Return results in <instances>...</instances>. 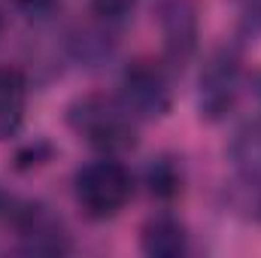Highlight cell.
Instances as JSON below:
<instances>
[{
	"instance_id": "cell-1",
	"label": "cell",
	"mask_w": 261,
	"mask_h": 258,
	"mask_svg": "<svg viewBox=\"0 0 261 258\" xmlns=\"http://www.w3.org/2000/svg\"><path fill=\"white\" fill-rule=\"evenodd\" d=\"M130 192H134V183L128 170L116 161H94L82 167L76 176V197L85 207V213L94 219L116 216L130 200Z\"/></svg>"
},
{
	"instance_id": "cell-2",
	"label": "cell",
	"mask_w": 261,
	"mask_h": 258,
	"mask_svg": "<svg viewBox=\"0 0 261 258\" xmlns=\"http://www.w3.org/2000/svg\"><path fill=\"white\" fill-rule=\"evenodd\" d=\"M234 82H237L234 58H228V55L213 58V64L200 76V110H206V116L225 113V107L231 104V94H234Z\"/></svg>"
},
{
	"instance_id": "cell-3",
	"label": "cell",
	"mask_w": 261,
	"mask_h": 258,
	"mask_svg": "<svg viewBox=\"0 0 261 258\" xmlns=\"http://www.w3.org/2000/svg\"><path fill=\"white\" fill-rule=\"evenodd\" d=\"M125 91H128V104L143 116H161L167 110V88L155 70H146V67L130 70Z\"/></svg>"
},
{
	"instance_id": "cell-4",
	"label": "cell",
	"mask_w": 261,
	"mask_h": 258,
	"mask_svg": "<svg viewBox=\"0 0 261 258\" xmlns=\"http://www.w3.org/2000/svg\"><path fill=\"white\" fill-rule=\"evenodd\" d=\"M79 128L85 131L94 143L100 146H128V125L122 119V113L116 110H107V104H100L97 110H91V100L82 104V122Z\"/></svg>"
},
{
	"instance_id": "cell-5",
	"label": "cell",
	"mask_w": 261,
	"mask_h": 258,
	"mask_svg": "<svg viewBox=\"0 0 261 258\" xmlns=\"http://www.w3.org/2000/svg\"><path fill=\"white\" fill-rule=\"evenodd\" d=\"M143 249L149 255H179L186 249V234L173 219H152L143 231Z\"/></svg>"
},
{
	"instance_id": "cell-6",
	"label": "cell",
	"mask_w": 261,
	"mask_h": 258,
	"mask_svg": "<svg viewBox=\"0 0 261 258\" xmlns=\"http://www.w3.org/2000/svg\"><path fill=\"white\" fill-rule=\"evenodd\" d=\"M21 107H24V91H21V79L9 70H0V137L18 125L21 119Z\"/></svg>"
},
{
	"instance_id": "cell-7",
	"label": "cell",
	"mask_w": 261,
	"mask_h": 258,
	"mask_svg": "<svg viewBox=\"0 0 261 258\" xmlns=\"http://www.w3.org/2000/svg\"><path fill=\"white\" fill-rule=\"evenodd\" d=\"M234 164L246 179H261V125H249L234 140Z\"/></svg>"
},
{
	"instance_id": "cell-8",
	"label": "cell",
	"mask_w": 261,
	"mask_h": 258,
	"mask_svg": "<svg viewBox=\"0 0 261 258\" xmlns=\"http://www.w3.org/2000/svg\"><path fill=\"white\" fill-rule=\"evenodd\" d=\"M134 9V0H94V12L103 18H125Z\"/></svg>"
},
{
	"instance_id": "cell-9",
	"label": "cell",
	"mask_w": 261,
	"mask_h": 258,
	"mask_svg": "<svg viewBox=\"0 0 261 258\" xmlns=\"http://www.w3.org/2000/svg\"><path fill=\"white\" fill-rule=\"evenodd\" d=\"M243 28L252 34L261 31V0H243Z\"/></svg>"
},
{
	"instance_id": "cell-10",
	"label": "cell",
	"mask_w": 261,
	"mask_h": 258,
	"mask_svg": "<svg viewBox=\"0 0 261 258\" xmlns=\"http://www.w3.org/2000/svg\"><path fill=\"white\" fill-rule=\"evenodd\" d=\"M31 3H46V0H31Z\"/></svg>"
}]
</instances>
